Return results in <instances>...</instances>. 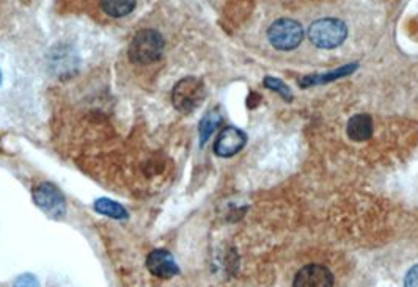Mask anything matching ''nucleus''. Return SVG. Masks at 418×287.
I'll return each mask as SVG.
<instances>
[{"mask_svg": "<svg viewBox=\"0 0 418 287\" xmlns=\"http://www.w3.org/2000/svg\"><path fill=\"white\" fill-rule=\"evenodd\" d=\"M347 27L343 21L335 18H323L314 21L308 29V38L316 47L335 49L345 42Z\"/></svg>", "mask_w": 418, "mask_h": 287, "instance_id": "nucleus-2", "label": "nucleus"}, {"mask_svg": "<svg viewBox=\"0 0 418 287\" xmlns=\"http://www.w3.org/2000/svg\"><path fill=\"white\" fill-rule=\"evenodd\" d=\"M34 201L49 219L62 220L67 215V201L63 193L51 182H41L35 188Z\"/></svg>", "mask_w": 418, "mask_h": 287, "instance_id": "nucleus-5", "label": "nucleus"}, {"mask_svg": "<svg viewBox=\"0 0 418 287\" xmlns=\"http://www.w3.org/2000/svg\"><path fill=\"white\" fill-rule=\"evenodd\" d=\"M0 84H2V73H0Z\"/></svg>", "mask_w": 418, "mask_h": 287, "instance_id": "nucleus-17", "label": "nucleus"}, {"mask_svg": "<svg viewBox=\"0 0 418 287\" xmlns=\"http://www.w3.org/2000/svg\"><path fill=\"white\" fill-rule=\"evenodd\" d=\"M137 0H100L101 8L112 18H123L128 16L135 8Z\"/></svg>", "mask_w": 418, "mask_h": 287, "instance_id": "nucleus-12", "label": "nucleus"}, {"mask_svg": "<svg viewBox=\"0 0 418 287\" xmlns=\"http://www.w3.org/2000/svg\"><path fill=\"white\" fill-rule=\"evenodd\" d=\"M247 137L236 127H227L216 140L214 153L219 157H231L237 154L246 146Z\"/></svg>", "mask_w": 418, "mask_h": 287, "instance_id": "nucleus-8", "label": "nucleus"}, {"mask_svg": "<svg viewBox=\"0 0 418 287\" xmlns=\"http://www.w3.org/2000/svg\"><path fill=\"white\" fill-rule=\"evenodd\" d=\"M292 286L294 287H334V275L327 267H324V265L310 264L299 270Z\"/></svg>", "mask_w": 418, "mask_h": 287, "instance_id": "nucleus-6", "label": "nucleus"}, {"mask_svg": "<svg viewBox=\"0 0 418 287\" xmlns=\"http://www.w3.org/2000/svg\"><path fill=\"white\" fill-rule=\"evenodd\" d=\"M357 69V64H346L343 68L334 69L332 73H325L323 75H308L301 82V86H313V85H323V84H329L334 82V80L345 77V75L354 73Z\"/></svg>", "mask_w": 418, "mask_h": 287, "instance_id": "nucleus-10", "label": "nucleus"}, {"mask_svg": "<svg viewBox=\"0 0 418 287\" xmlns=\"http://www.w3.org/2000/svg\"><path fill=\"white\" fill-rule=\"evenodd\" d=\"M95 209L96 212H100L106 216H111L113 220H128L129 214L128 210L123 208L121 204L117 201H112L108 198H100L95 201Z\"/></svg>", "mask_w": 418, "mask_h": 287, "instance_id": "nucleus-11", "label": "nucleus"}, {"mask_svg": "<svg viewBox=\"0 0 418 287\" xmlns=\"http://www.w3.org/2000/svg\"><path fill=\"white\" fill-rule=\"evenodd\" d=\"M264 85L268 86V88L277 91V93H280L281 96L285 97L286 101H291V93H290V88L281 82V80L279 79H274V77H266L264 79Z\"/></svg>", "mask_w": 418, "mask_h": 287, "instance_id": "nucleus-14", "label": "nucleus"}, {"mask_svg": "<svg viewBox=\"0 0 418 287\" xmlns=\"http://www.w3.org/2000/svg\"><path fill=\"white\" fill-rule=\"evenodd\" d=\"M347 135L352 142H367L373 135V120L368 115H356L347 123Z\"/></svg>", "mask_w": 418, "mask_h": 287, "instance_id": "nucleus-9", "label": "nucleus"}, {"mask_svg": "<svg viewBox=\"0 0 418 287\" xmlns=\"http://www.w3.org/2000/svg\"><path fill=\"white\" fill-rule=\"evenodd\" d=\"M404 287H418V265H414L404 278Z\"/></svg>", "mask_w": 418, "mask_h": 287, "instance_id": "nucleus-16", "label": "nucleus"}, {"mask_svg": "<svg viewBox=\"0 0 418 287\" xmlns=\"http://www.w3.org/2000/svg\"><path fill=\"white\" fill-rule=\"evenodd\" d=\"M269 42L279 51H292L303 40V29L297 21L277 19L268 30Z\"/></svg>", "mask_w": 418, "mask_h": 287, "instance_id": "nucleus-3", "label": "nucleus"}, {"mask_svg": "<svg viewBox=\"0 0 418 287\" xmlns=\"http://www.w3.org/2000/svg\"><path fill=\"white\" fill-rule=\"evenodd\" d=\"M146 269L151 275L162 279H170L179 273V267L175 262V258L167 250H154L146 258Z\"/></svg>", "mask_w": 418, "mask_h": 287, "instance_id": "nucleus-7", "label": "nucleus"}, {"mask_svg": "<svg viewBox=\"0 0 418 287\" xmlns=\"http://www.w3.org/2000/svg\"><path fill=\"white\" fill-rule=\"evenodd\" d=\"M164 51V38L156 30H140L129 45L128 55L135 64H151L157 62Z\"/></svg>", "mask_w": 418, "mask_h": 287, "instance_id": "nucleus-1", "label": "nucleus"}, {"mask_svg": "<svg viewBox=\"0 0 418 287\" xmlns=\"http://www.w3.org/2000/svg\"><path fill=\"white\" fill-rule=\"evenodd\" d=\"M222 123V115L217 110H211L203 116L202 123H200V143L205 145L208 142V138L213 135V132L217 129V126Z\"/></svg>", "mask_w": 418, "mask_h": 287, "instance_id": "nucleus-13", "label": "nucleus"}, {"mask_svg": "<svg viewBox=\"0 0 418 287\" xmlns=\"http://www.w3.org/2000/svg\"><path fill=\"white\" fill-rule=\"evenodd\" d=\"M13 287H40L38 278L32 273H23L14 279Z\"/></svg>", "mask_w": 418, "mask_h": 287, "instance_id": "nucleus-15", "label": "nucleus"}, {"mask_svg": "<svg viewBox=\"0 0 418 287\" xmlns=\"http://www.w3.org/2000/svg\"><path fill=\"white\" fill-rule=\"evenodd\" d=\"M205 99V86L198 79L187 77L179 80L172 93L173 105L178 112L191 113Z\"/></svg>", "mask_w": 418, "mask_h": 287, "instance_id": "nucleus-4", "label": "nucleus"}]
</instances>
